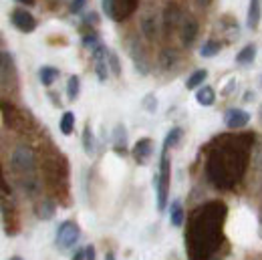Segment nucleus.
<instances>
[{
    "instance_id": "obj_26",
    "label": "nucleus",
    "mask_w": 262,
    "mask_h": 260,
    "mask_svg": "<svg viewBox=\"0 0 262 260\" xmlns=\"http://www.w3.org/2000/svg\"><path fill=\"white\" fill-rule=\"evenodd\" d=\"M81 93V79L77 75H71L69 81H67V97L69 101H75Z\"/></svg>"
},
{
    "instance_id": "obj_9",
    "label": "nucleus",
    "mask_w": 262,
    "mask_h": 260,
    "mask_svg": "<svg viewBox=\"0 0 262 260\" xmlns=\"http://www.w3.org/2000/svg\"><path fill=\"white\" fill-rule=\"evenodd\" d=\"M131 154H133L135 162L139 163V165H145V163L149 162V158L154 156V141H151L149 137H141V139L133 145Z\"/></svg>"
},
{
    "instance_id": "obj_28",
    "label": "nucleus",
    "mask_w": 262,
    "mask_h": 260,
    "mask_svg": "<svg viewBox=\"0 0 262 260\" xmlns=\"http://www.w3.org/2000/svg\"><path fill=\"white\" fill-rule=\"evenodd\" d=\"M95 61V73H97V79L103 83V81H107V77H109V65H107V57L105 59H93Z\"/></svg>"
},
{
    "instance_id": "obj_4",
    "label": "nucleus",
    "mask_w": 262,
    "mask_h": 260,
    "mask_svg": "<svg viewBox=\"0 0 262 260\" xmlns=\"http://www.w3.org/2000/svg\"><path fill=\"white\" fill-rule=\"evenodd\" d=\"M79 238H81V228L77 226L73 220L63 222V224L59 226V230H57V246H59L61 250L73 248V246L79 242Z\"/></svg>"
},
{
    "instance_id": "obj_32",
    "label": "nucleus",
    "mask_w": 262,
    "mask_h": 260,
    "mask_svg": "<svg viewBox=\"0 0 262 260\" xmlns=\"http://www.w3.org/2000/svg\"><path fill=\"white\" fill-rule=\"evenodd\" d=\"M97 25H99L97 12H93V10H91L89 14H85V16H83V27H85V29H93V27H97Z\"/></svg>"
},
{
    "instance_id": "obj_11",
    "label": "nucleus",
    "mask_w": 262,
    "mask_h": 260,
    "mask_svg": "<svg viewBox=\"0 0 262 260\" xmlns=\"http://www.w3.org/2000/svg\"><path fill=\"white\" fill-rule=\"evenodd\" d=\"M127 49H129V55H131V59H133L135 69H137L141 75H147V73H149V65H147L145 51H143V47L139 45V40H129Z\"/></svg>"
},
{
    "instance_id": "obj_18",
    "label": "nucleus",
    "mask_w": 262,
    "mask_h": 260,
    "mask_svg": "<svg viewBox=\"0 0 262 260\" xmlns=\"http://www.w3.org/2000/svg\"><path fill=\"white\" fill-rule=\"evenodd\" d=\"M169 222H171V226L176 228H180L184 224V206H182L180 200H173L169 204Z\"/></svg>"
},
{
    "instance_id": "obj_12",
    "label": "nucleus",
    "mask_w": 262,
    "mask_h": 260,
    "mask_svg": "<svg viewBox=\"0 0 262 260\" xmlns=\"http://www.w3.org/2000/svg\"><path fill=\"white\" fill-rule=\"evenodd\" d=\"M139 31H141V34H143L147 40H156L158 34H160L158 16H156V14H145V16L139 20Z\"/></svg>"
},
{
    "instance_id": "obj_36",
    "label": "nucleus",
    "mask_w": 262,
    "mask_h": 260,
    "mask_svg": "<svg viewBox=\"0 0 262 260\" xmlns=\"http://www.w3.org/2000/svg\"><path fill=\"white\" fill-rule=\"evenodd\" d=\"M212 2H214V0H196V6L198 8H208Z\"/></svg>"
},
{
    "instance_id": "obj_33",
    "label": "nucleus",
    "mask_w": 262,
    "mask_h": 260,
    "mask_svg": "<svg viewBox=\"0 0 262 260\" xmlns=\"http://www.w3.org/2000/svg\"><path fill=\"white\" fill-rule=\"evenodd\" d=\"M101 6H103V12H105L109 18H113V0H103Z\"/></svg>"
},
{
    "instance_id": "obj_15",
    "label": "nucleus",
    "mask_w": 262,
    "mask_h": 260,
    "mask_svg": "<svg viewBox=\"0 0 262 260\" xmlns=\"http://www.w3.org/2000/svg\"><path fill=\"white\" fill-rule=\"evenodd\" d=\"M196 101L202 107H212L214 101H216V91L210 85H202L196 91Z\"/></svg>"
},
{
    "instance_id": "obj_37",
    "label": "nucleus",
    "mask_w": 262,
    "mask_h": 260,
    "mask_svg": "<svg viewBox=\"0 0 262 260\" xmlns=\"http://www.w3.org/2000/svg\"><path fill=\"white\" fill-rule=\"evenodd\" d=\"M20 4H27V6H33L34 4V0H18Z\"/></svg>"
},
{
    "instance_id": "obj_21",
    "label": "nucleus",
    "mask_w": 262,
    "mask_h": 260,
    "mask_svg": "<svg viewBox=\"0 0 262 260\" xmlns=\"http://www.w3.org/2000/svg\"><path fill=\"white\" fill-rule=\"evenodd\" d=\"M178 53L173 51V49H164L162 53H160V67L165 69V71H169V69H173V67L178 65Z\"/></svg>"
},
{
    "instance_id": "obj_14",
    "label": "nucleus",
    "mask_w": 262,
    "mask_h": 260,
    "mask_svg": "<svg viewBox=\"0 0 262 260\" xmlns=\"http://www.w3.org/2000/svg\"><path fill=\"white\" fill-rule=\"evenodd\" d=\"M113 145H115V154L119 156H125L127 154V131L125 127L119 123L115 125V131H113Z\"/></svg>"
},
{
    "instance_id": "obj_2",
    "label": "nucleus",
    "mask_w": 262,
    "mask_h": 260,
    "mask_svg": "<svg viewBox=\"0 0 262 260\" xmlns=\"http://www.w3.org/2000/svg\"><path fill=\"white\" fill-rule=\"evenodd\" d=\"M169 182H171V163L167 158V149L162 151V162H160V174L154 178V186L158 192V210L164 212L167 206V194H169Z\"/></svg>"
},
{
    "instance_id": "obj_19",
    "label": "nucleus",
    "mask_w": 262,
    "mask_h": 260,
    "mask_svg": "<svg viewBox=\"0 0 262 260\" xmlns=\"http://www.w3.org/2000/svg\"><path fill=\"white\" fill-rule=\"evenodd\" d=\"M256 59V45H246L238 55H236V63L240 67L252 65Z\"/></svg>"
},
{
    "instance_id": "obj_8",
    "label": "nucleus",
    "mask_w": 262,
    "mask_h": 260,
    "mask_svg": "<svg viewBox=\"0 0 262 260\" xmlns=\"http://www.w3.org/2000/svg\"><path fill=\"white\" fill-rule=\"evenodd\" d=\"M248 121H250V113L244 111V109H238V107L228 109L226 115H224V123L230 129H242V127L248 125Z\"/></svg>"
},
{
    "instance_id": "obj_31",
    "label": "nucleus",
    "mask_w": 262,
    "mask_h": 260,
    "mask_svg": "<svg viewBox=\"0 0 262 260\" xmlns=\"http://www.w3.org/2000/svg\"><path fill=\"white\" fill-rule=\"evenodd\" d=\"M87 6H89V0H73L71 6H69V12L71 14H81Z\"/></svg>"
},
{
    "instance_id": "obj_5",
    "label": "nucleus",
    "mask_w": 262,
    "mask_h": 260,
    "mask_svg": "<svg viewBox=\"0 0 262 260\" xmlns=\"http://www.w3.org/2000/svg\"><path fill=\"white\" fill-rule=\"evenodd\" d=\"M184 12H182V8L178 6V4H173V2H169L167 6L164 8V14H162V25H164V33L169 36L171 33H176V31H180V27H182V23H184Z\"/></svg>"
},
{
    "instance_id": "obj_39",
    "label": "nucleus",
    "mask_w": 262,
    "mask_h": 260,
    "mask_svg": "<svg viewBox=\"0 0 262 260\" xmlns=\"http://www.w3.org/2000/svg\"><path fill=\"white\" fill-rule=\"evenodd\" d=\"M10 260H23L20 256H14V258H10Z\"/></svg>"
},
{
    "instance_id": "obj_10",
    "label": "nucleus",
    "mask_w": 262,
    "mask_h": 260,
    "mask_svg": "<svg viewBox=\"0 0 262 260\" xmlns=\"http://www.w3.org/2000/svg\"><path fill=\"white\" fill-rule=\"evenodd\" d=\"M139 0H113V20L123 23L137 10Z\"/></svg>"
},
{
    "instance_id": "obj_6",
    "label": "nucleus",
    "mask_w": 262,
    "mask_h": 260,
    "mask_svg": "<svg viewBox=\"0 0 262 260\" xmlns=\"http://www.w3.org/2000/svg\"><path fill=\"white\" fill-rule=\"evenodd\" d=\"M10 23H12V27L16 31H20V33L25 34L34 33L36 31V25H38L36 18H34L29 10H25V8H14L10 12Z\"/></svg>"
},
{
    "instance_id": "obj_30",
    "label": "nucleus",
    "mask_w": 262,
    "mask_h": 260,
    "mask_svg": "<svg viewBox=\"0 0 262 260\" xmlns=\"http://www.w3.org/2000/svg\"><path fill=\"white\" fill-rule=\"evenodd\" d=\"M141 105H143V109L147 111V113H156L158 111V99L154 93H149V95H145L143 101H141Z\"/></svg>"
},
{
    "instance_id": "obj_16",
    "label": "nucleus",
    "mask_w": 262,
    "mask_h": 260,
    "mask_svg": "<svg viewBox=\"0 0 262 260\" xmlns=\"http://www.w3.org/2000/svg\"><path fill=\"white\" fill-rule=\"evenodd\" d=\"M34 212H36V216H38L40 220H51V218L55 216V212H57V206H55V202H51V200H40V202L36 204Z\"/></svg>"
},
{
    "instance_id": "obj_22",
    "label": "nucleus",
    "mask_w": 262,
    "mask_h": 260,
    "mask_svg": "<svg viewBox=\"0 0 262 260\" xmlns=\"http://www.w3.org/2000/svg\"><path fill=\"white\" fill-rule=\"evenodd\" d=\"M206 77H208V71H206V69H198V71H194V73L188 77L186 87H188V89H200V87L204 85Z\"/></svg>"
},
{
    "instance_id": "obj_25",
    "label": "nucleus",
    "mask_w": 262,
    "mask_h": 260,
    "mask_svg": "<svg viewBox=\"0 0 262 260\" xmlns=\"http://www.w3.org/2000/svg\"><path fill=\"white\" fill-rule=\"evenodd\" d=\"M220 49H222V45L218 42V40H206L204 45H202V49H200V55L202 57H206V59H212V57H216L218 53H220Z\"/></svg>"
},
{
    "instance_id": "obj_24",
    "label": "nucleus",
    "mask_w": 262,
    "mask_h": 260,
    "mask_svg": "<svg viewBox=\"0 0 262 260\" xmlns=\"http://www.w3.org/2000/svg\"><path fill=\"white\" fill-rule=\"evenodd\" d=\"M59 129L63 135H71L75 131V113L73 111H65L61 121H59Z\"/></svg>"
},
{
    "instance_id": "obj_13",
    "label": "nucleus",
    "mask_w": 262,
    "mask_h": 260,
    "mask_svg": "<svg viewBox=\"0 0 262 260\" xmlns=\"http://www.w3.org/2000/svg\"><path fill=\"white\" fill-rule=\"evenodd\" d=\"M260 18H262L260 0H250V4H248V12H246V27H248L250 31H256L258 25H260Z\"/></svg>"
},
{
    "instance_id": "obj_7",
    "label": "nucleus",
    "mask_w": 262,
    "mask_h": 260,
    "mask_svg": "<svg viewBox=\"0 0 262 260\" xmlns=\"http://www.w3.org/2000/svg\"><path fill=\"white\" fill-rule=\"evenodd\" d=\"M198 33H200V25L194 16H186L182 27H180V40L184 47H192L194 40L198 38Z\"/></svg>"
},
{
    "instance_id": "obj_3",
    "label": "nucleus",
    "mask_w": 262,
    "mask_h": 260,
    "mask_svg": "<svg viewBox=\"0 0 262 260\" xmlns=\"http://www.w3.org/2000/svg\"><path fill=\"white\" fill-rule=\"evenodd\" d=\"M10 167L18 176H31V174H34V167H36L34 151L31 147H27V145H18L10 154Z\"/></svg>"
},
{
    "instance_id": "obj_20",
    "label": "nucleus",
    "mask_w": 262,
    "mask_h": 260,
    "mask_svg": "<svg viewBox=\"0 0 262 260\" xmlns=\"http://www.w3.org/2000/svg\"><path fill=\"white\" fill-rule=\"evenodd\" d=\"M83 149L87 156H95V151H97V141H95V135H93V129L89 123L83 129Z\"/></svg>"
},
{
    "instance_id": "obj_34",
    "label": "nucleus",
    "mask_w": 262,
    "mask_h": 260,
    "mask_svg": "<svg viewBox=\"0 0 262 260\" xmlns=\"http://www.w3.org/2000/svg\"><path fill=\"white\" fill-rule=\"evenodd\" d=\"M83 250H85V260H95V258H97V256H95V246H93V244H87Z\"/></svg>"
},
{
    "instance_id": "obj_23",
    "label": "nucleus",
    "mask_w": 262,
    "mask_h": 260,
    "mask_svg": "<svg viewBox=\"0 0 262 260\" xmlns=\"http://www.w3.org/2000/svg\"><path fill=\"white\" fill-rule=\"evenodd\" d=\"M182 137H184V129H182V127H171V129L167 131V135H165V139H164V149L176 147V145L182 141Z\"/></svg>"
},
{
    "instance_id": "obj_27",
    "label": "nucleus",
    "mask_w": 262,
    "mask_h": 260,
    "mask_svg": "<svg viewBox=\"0 0 262 260\" xmlns=\"http://www.w3.org/2000/svg\"><path fill=\"white\" fill-rule=\"evenodd\" d=\"M81 42H83V47H85L87 51H91V53L97 49L99 45H103V42H101V38H99V34L95 33V31L83 34V40H81Z\"/></svg>"
},
{
    "instance_id": "obj_38",
    "label": "nucleus",
    "mask_w": 262,
    "mask_h": 260,
    "mask_svg": "<svg viewBox=\"0 0 262 260\" xmlns=\"http://www.w3.org/2000/svg\"><path fill=\"white\" fill-rule=\"evenodd\" d=\"M105 260H115V254H113V252H107V254H105Z\"/></svg>"
},
{
    "instance_id": "obj_35",
    "label": "nucleus",
    "mask_w": 262,
    "mask_h": 260,
    "mask_svg": "<svg viewBox=\"0 0 262 260\" xmlns=\"http://www.w3.org/2000/svg\"><path fill=\"white\" fill-rule=\"evenodd\" d=\"M71 260H85V250H83V248H81V250H75V254H73Z\"/></svg>"
},
{
    "instance_id": "obj_17",
    "label": "nucleus",
    "mask_w": 262,
    "mask_h": 260,
    "mask_svg": "<svg viewBox=\"0 0 262 260\" xmlns=\"http://www.w3.org/2000/svg\"><path fill=\"white\" fill-rule=\"evenodd\" d=\"M61 77V71L59 69H55V67H40L38 69V79H40V83L45 85V87H51L57 79Z\"/></svg>"
},
{
    "instance_id": "obj_1",
    "label": "nucleus",
    "mask_w": 262,
    "mask_h": 260,
    "mask_svg": "<svg viewBox=\"0 0 262 260\" xmlns=\"http://www.w3.org/2000/svg\"><path fill=\"white\" fill-rule=\"evenodd\" d=\"M254 145V133L218 137L208 156L206 171L216 188L232 190L248 167V149Z\"/></svg>"
},
{
    "instance_id": "obj_29",
    "label": "nucleus",
    "mask_w": 262,
    "mask_h": 260,
    "mask_svg": "<svg viewBox=\"0 0 262 260\" xmlns=\"http://www.w3.org/2000/svg\"><path fill=\"white\" fill-rule=\"evenodd\" d=\"M107 65H109V71H111L115 77H121V63H119V57H117V53L109 51V57H107Z\"/></svg>"
}]
</instances>
